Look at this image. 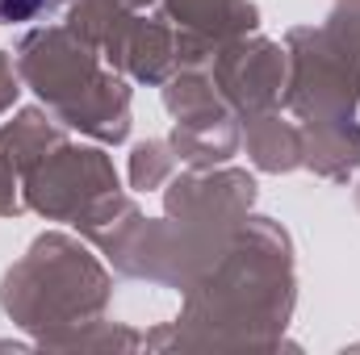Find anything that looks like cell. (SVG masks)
I'll return each mask as SVG.
<instances>
[{
	"label": "cell",
	"instance_id": "1",
	"mask_svg": "<svg viewBox=\"0 0 360 355\" xmlns=\"http://www.w3.org/2000/svg\"><path fill=\"white\" fill-rule=\"evenodd\" d=\"M42 8V0H0V21H25Z\"/></svg>",
	"mask_w": 360,
	"mask_h": 355
}]
</instances>
